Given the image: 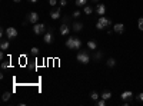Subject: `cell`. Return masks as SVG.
Segmentation results:
<instances>
[{
    "mask_svg": "<svg viewBox=\"0 0 143 106\" xmlns=\"http://www.w3.org/2000/svg\"><path fill=\"white\" fill-rule=\"evenodd\" d=\"M50 17L53 19V20H57V19H60V9H56V10L50 12Z\"/></svg>",
    "mask_w": 143,
    "mask_h": 106,
    "instance_id": "4fadbf2b",
    "label": "cell"
},
{
    "mask_svg": "<svg viewBox=\"0 0 143 106\" xmlns=\"http://www.w3.org/2000/svg\"><path fill=\"white\" fill-rule=\"evenodd\" d=\"M87 49H90V50H97V42L89 40V42H87Z\"/></svg>",
    "mask_w": 143,
    "mask_h": 106,
    "instance_id": "5bb4252c",
    "label": "cell"
},
{
    "mask_svg": "<svg viewBox=\"0 0 143 106\" xmlns=\"http://www.w3.org/2000/svg\"><path fill=\"white\" fill-rule=\"evenodd\" d=\"M100 98H103L104 100H109V99L112 98V92H109V90H104V92L100 95Z\"/></svg>",
    "mask_w": 143,
    "mask_h": 106,
    "instance_id": "9a60e30c",
    "label": "cell"
},
{
    "mask_svg": "<svg viewBox=\"0 0 143 106\" xmlns=\"http://www.w3.org/2000/svg\"><path fill=\"white\" fill-rule=\"evenodd\" d=\"M27 22H30L32 25H36V23L39 22V15H37L36 12L29 13V15H27Z\"/></svg>",
    "mask_w": 143,
    "mask_h": 106,
    "instance_id": "5b68a950",
    "label": "cell"
},
{
    "mask_svg": "<svg viewBox=\"0 0 143 106\" xmlns=\"http://www.w3.org/2000/svg\"><path fill=\"white\" fill-rule=\"evenodd\" d=\"M137 27H139L140 32H143V17H140V19L137 20Z\"/></svg>",
    "mask_w": 143,
    "mask_h": 106,
    "instance_id": "603a6c76",
    "label": "cell"
},
{
    "mask_svg": "<svg viewBox=\"0 0 143 106\" xmlns=\"http://www.w3.org/2000/svg\"><path fill=\"white\" fill-rule=\"evenodd\" d=\"M137 100H139V102H143V92H140V93L137 95Z\"/></svg>",
    "mask_w": 143,
    "mask_h": 106,
    "instance_id": "4316f807",
    "label": "cell"
},
{
    "mask_svg": "<svg viewBox=\"0 0 143 106\" xmlns=\"http://www.w3.org/2000/svg\"><path fill=\"white\" fill-rule=\"evenodd\" d=\"M113 30L117 34H122V33H125V25L123 23H116V25L113 26Z\"/></svg>",
    "mask_w": 143,
    "mask_h": 106,
    "instance_id": "9c48e42d",
    "label": "cell"
},
{
    "mask_svg": "<svg viewBox=\"0 0 143 106\" xmlns=\"http://www.w3.org/2000/svg\"><path fill=\"white\" fill-rule=\"evenodd\" d=\"M9 66H10V62H3L1 63V69H7Z\"/></svg>",
    "mask_w": 143,
    "mask_h": 106,
    "instance_id": "484cf974",
    "label": "cell"
},
{
    "mask_svg": "<svg viewBox=\"0 0 143 106\" xmlns=\"http://www.w3.org/2000/svg\"><path fill=\"white\" fill-rule=\"evenodd\" d=\"M109 26H112V20L107 19V17H104V16H100L99 17V20H97V23H96V29L102 30V29L109 27Z\"/></svg>",
    "mask_w": 143,
    "mask_h": 106,
    "instance_id": "6da1fadb",
    "label": "cell"
},
{
    "mask_svg": "<svg viewBox=\"0 0 143 106\" xmlns=\"http://www.w3.org/2000/svg\"><path fill=\"white\" fill-rule=\"evenodd\" d=\"M94 10H96V13H97L99 16H104V13H106V6L102 4V3H97Z\"/></svg>",
    "mask_w": 143,
    "mask_h": 106,
    "instance_id": "8992f818",
    "label": "cell"
},
{
    "mask_svg": "<svg viewBox=\"0 0 143 106\" xmlns=\"http://www.w3.org/2000/svg\"><path fill=\"white\" fill-rule=\"evenodd\" d=\"M106 65L109 66V67H115V66H116V60H115L113 57H110V59H107V62H106Z\"/></svg>",
    "mask_w": 143,
    "mask_h": 106,
    "instance_id": "ac0fdd59",
    "label": "cell"
},
{
    "mask_svg": "<svg viewBox=\"0 0 143 106\" xmlns=\"http://www.w3.org/2000/svg\"><path fill=\"white\" fill-rule=\"evenodd\" d=\"M99 98H100V95H99L97 92L93 90L92 93H90V99H92V100H99Z\"/></svg>",
    "mask_w": 143,
    "mask_h": 106,
    "instance_id": "ffe728a7",
    "label": "cell"
},
{
    "mask_svg": "<svg viewBox=\"0 0 143 106\" xmlns=\"http://www.w3.org/2000/svg\"><path fill=\"white\" fill-rule=\"evenodd\" d=\"M59 32L62 36H66V34H69V32H70V27L67 26V23H63V25L59 27Z\"/></svg>",
    "mask_w": 143,
    "mask_h": 106,
    "instance_id": "ba28073f",
    "label": "cell"
},
{
    "mask_svg": "<svg viewBox=\"0 0 143 106\" xmlns=\"http://www.w3.org/2000/svg\"><path fill=\"white\" fill-rule=\"evenodd\" d=\"M49 4L50 6H56L57 4V0H49Z\"/></svg>",
    "mask_w": 143,
    "mask_h": 106,
    "instance_id": "83f0119b",
    "label": "cell"
},
{
    "mask_svg": "<svg viewBox=\"0 0 143 106\" xmlns=\"http://www.w3.org/2000/svg\"><path fill=\"white\" fill-rule=\"evenodd\" d=\"M97 105H99V106H104V105H106V100H104L103 98H100L99 100H97Z\"/></svg>",
    "mask_w": 143,
    "mask_h": 106,
    "instance_id": "cb8c5ba5",
    "label": "cell"
},
{
    "mask_svg": "<svg viewBox=\"0 0 143 106\" xmlns=\"http://www.w3.org/2000/svg\"><path fill=\"white\" fill-rule=\"evenodd\" d=\"M72 29H73V32H82V30H83V23H80V22H76V23H73V27H72Z\"/></svg>",
    "mask_w": 143,
    "mask_h": 106,
    "instance_id": "8fae6325",
    "label": "cell"
},
{
    "mask_svg": "<svg viewBox=\"0 0 143 106\" xmlns=\"http://www.w3.org/2000/svg\"><path fill=\"white\" fill-rule=\"evenodd\" d=\"M9 46H10V42L9 40H3L1 43H0V49L1 50H7Z\"/></svg>",
    "mask_w": 143,
    "mask_h": 106,
    "instance_id": "2e32d148",
    "label": "cell"
},
{
    "mask_svg": "<svg viewBox=\"0 0 143 106\" xmlns=\"http://www.w3.org/2000/svg\"><path fill=\"white\" fill-rule=\"evenodd\" d=\"M76 1V6H77V7H82V6H86V4H87V0H75Z\"/></svg>",
    "mask_w": 143,
    "mask_h": 106,
    "instance_id": "d6986e66",
    "label": "cell"
},
{
    "mask_svg": "<svg viewBox=\"0 0 143 106\" xmlns=\"http://www.w3.org/2000/svg\"><path fill=\"white\" fill-rule=\"evenodd\" d=\"M132 96H133V93H132L130 90H126V92H123V93H122V96H120V98H122V100H130Z\"/></svg>",
    "mask_w": 143,
    "mask_h": 106,
    "instance_id": "7c38bea8",
    "label": "cell"
},
{
    "mask_svg": "<svg viewBox=\"0 0 143 106\" xmlns=\"http://www.w3.org/2000/svg\"><path fill=\"white\" fill-rule=\"evenodd\" d=\"M62 22H63V23H69V17H63V19H62Z\"/></svg>",
    "mask_w": 143,
    "mask_h": 106,
    "instance_id": "4dcf8cb0",
    "label": "cell"
},
{
    "mask_svg": "<svg viewBox=\"0 0 143 106\" xmlns=\"http://www.w3.org/2000/svg\"><path fill=\"white\" fill-rule=\"evenodd\" d=\"M6 36H7V39H16L17 36H19V32H17L16 27H7L6 29Z\"/></svg>",
    "mask_w": 143,
    "mask_h": 106,
    "instance_id": "277c9868",
    "label": "cell"
},
{
    "mask_svg": "<svg viewBox=\"0 0 143 106\" xmlns=\"http://www.w3.org/2000/svg\"><path fill=\"white\" fill-rule=\"evenodd\" d=\"M29 1H32V3H36V1H37V0H29Z\"/></svg>",
    "mask_w": 143,
    "mask_h": 106,
    "instance_id": "836d02e7",
    "label": "cell"
},
{
    "mask_svg": "<svg viewBox=\"0 0 143 106\" xmlns=\"http://www.w3.org/2000/svg\"><path fill=\"white\" fill-rule=\"evenodd\" d=\"M79 16H80V12H79V10H76V12H73V17H76V19H77Z\"/></svg>",
    "mask_w": 143,
    "mask_h": 106,
    "instance_id": "f1b7e54d",
    "label": "cell"
},
{
    "mask_svg": "<svg viewBox=\"0 0 143 106\" xmlns=\"http://www.w3.org/2000/svg\"><path fill=\"white\" fill-rule=\"evenodd\" d=\"M33 33L34 34H44L46 33V25L44 23H36L33 25Z\"/></svg>",
    "mask_w": 143,
    "mask_h": 106,
    "instance_id": "3957f363",
    "label": "cell"
},
{
    "mask_svg": "<svg viewBox=\"0 0 143 106\" xmlns=\"http://www.w3.org/2000/svg\"><path fill=\"white\" fill-rule=\"evenodd\" d=\"M76 59H77V62H80L82 65H87V63H89V60H90V56H89V53H87L86 50H82V52H79V53H77Z\"/></svg>",
    "mask_w": 143,
    "mask_h": 106,
    "instance_id": "7a4b0ae2",
    "label": "cell"
},
{
    "mask_svg": "<svg viewBox=\"0 0 143 106\" xmlns=\"http://www.w3.org/2000/svg\"><path fill=\"white\" fill-rule=\"evenodd\" d=\"M93 3H100V1H99V0H92Z\"/></svg>",
    "mask_w": 143,
    "mask_h": 106,
    "instance_id": "1f68e13d",
    "label": "cell"
},
{
    "mask_svg": "<svg viewBox=\"0 0 143 106\" xmlns=\"http://www.w3.org/2000/svg\"><path fill=\"white\" fill-rule=\"evenodd\" d=\"M9 99H10V93H9V92H4L3 96H1V100H3V102H7Z\"/></svg>",
    "mask_w": 143,
    "mask_h": 106,
    "instance_id": "7402d4cb",
    "label": "cell"
},
{
    "mask_svg": "<svg viewBox=\"0 0 143 106\" xmlns=\"http://www.w3.org/2000/svg\"><path fill=\"white\" fill-rule=\"evenodd\" d=\"M43 42L47 43V45H50L52 42H53V33H52V30H49V32H46L43 34Z\"/></svg>",
    "mask_w": 143,
    "mask_h": 106,
    "instance_id": "52a82bcc",
    "label": "cell"
},
{
    "mask_svg": "<svg viewBox=\"0 0 143 106\" xmlns=\"http://www.w3.org/2000/svg\"><path fill=\"white\" fill-rule=\"evenodd\" d=\"M84 13H86V15H92L93 13V7H90V6L86 4V6H84Z\"/></svg>",
    "mask_w": 143,
    "mask_h": 106,
    "instance_id": "44dd1931",
    "label": "cell"
},
{
    "mask_svg": "<svg viewBox=\"0 0 143 106\" xmlns=\"http://www.w3.org/2000/svg\"><path fill=\"white\" fill-rule=\"evenodd\" d=\"M30 53L36 56V55H39V49H37V47H32V50H30Z\"/></svg>",
    "mask_w": 143,
    "mask_h": 106,
    "instance_id": "d4e9b609",
    "label": "cell"
},
{
    "mask_svg": "<svg viewBox=\"0 0 143 106\" xmlns=\"http://www.w3.org/2000/svg\"><path fill=\"white\" fill-rule=\"evenodd\" d=\"M82 47V40L79 37H73V50H79Z\"/></svg>",
    "mask_w": 143,
    "mask_h": 106,
    "instance_id": "30bf717a",
    "label": "cell"
},
{
    "mask_svg": "<svg viewBox=\"0 0 143 106\" xmlns=\"http://www.w3.org/2000/svg\"><path fill=\"white\" fill-rule=\"evenodd\" d=\"M66 4H67V0H60V6H63V7H65Z\"/></svg>",
    "mask_w": 143,
    "mask_h": 106,
    "instance_id": "f546056e",
    "label": "cell"
},
{
    "mask_svg": "<svg viewBox=\"0 0 143 106\" xmlns=\"http://www.w3.org/2000/svg\"><path fill=\"white\" fill-rule=\"evenodd\" d=\"M13 1H14V3H19V1H22V0H13Z\"/></svg>",
    "mask_w": 143,
    "mask_h": 106,
    "instance_id": "d6a6232c",
    "label": "cell"
},
{
    "mask_svg": "<svg viewBox=\"0 0 143 106\" xmlns=\"http://www.w3.org/2000/svg\"><path fill=\"white\" fill-rule=\"evenodd\" d=\"M102 57H103V53L96 50V52H94V55H93V60H100Z\"/></svg>",
    "mask_w": 143,
    "mask_h": 106,
    "instance_id": "e0dca14e",
    "label": "cell"
}]
</instances>
